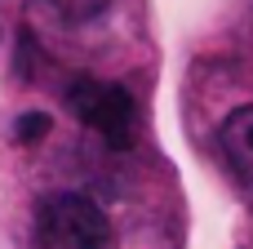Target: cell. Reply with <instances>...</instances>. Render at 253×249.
<instances>
[{"label": "cell", "instance_id": "1", "mask_svg": "<svg viewBox=\"0 0 253 249\" xmlns=\"http://www.w3.org/2000/svg\"><path fill=\"white\" fill-rule=\"evenodd\" d=\"M111 223L80 192H53L36 209V249H107Z\"/></svg>", "mask_w": 253, "mask_h": 249}, {"label": "cell", "instance_id": "3", "mask_svg": "<svg viewBox=\"0 0 253 249\" xmlns=\"http://www.w3.org/2000/svg\"><path fill=\"white\" fill-rule=\"evenodd\" d=\"M222 156L236 169V178L253 187V107H236L222 125Z\"/></svg>", "mask_w": 253, "mask_h": 249}, {"label": "cell", "instance_id": "4", "mask_svg": "<svg viewBox=\"0 0 253 249\" xmlns=\"http://www.w3.org/2000/svg\"><path fill=\"white\" fill-rule=\"evenodd\" d=\"M13 134H18V143H31V138H44V134H49V116H44V111H27V116H18Z\"/></svg>", "mask_w": 253, "mask_h": 249}, {"label": "cell", "instance_id": "5", "mask_svg": "<svg viewBox=\"0 0 253 249\" xmlns=\"http://www.w3.org/2000/svg\"><path fill=\"white\" fill-rule=\"evenodd\" d=\"M107 4H111V0H53V9H58V13L80 18V22H84V18H93V13H102Z\"/></svg>", "mask_w": 253, "mask_h": 249}, {"label": "cell", "instance_id": "2", "mask_svg": "<svg viewBox=\"0 0 253 249\" xmlns=\"http://www.w3.org/2000/svg\"><path fill=\"white\" fill-rule=\"evenodd\" d=\"M62 102H67V111L76 120H84L89 129H98L111 147H129L133 134H138V107H133L129 89H120V85L80 76V80L67 85Z\"/></svg>", "mask_w": 253, "mask_h": 249}]
</instances>
